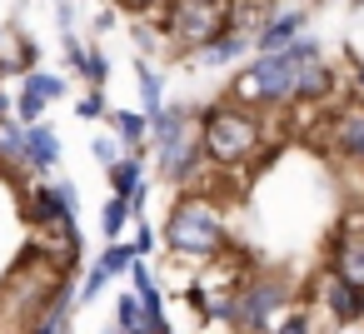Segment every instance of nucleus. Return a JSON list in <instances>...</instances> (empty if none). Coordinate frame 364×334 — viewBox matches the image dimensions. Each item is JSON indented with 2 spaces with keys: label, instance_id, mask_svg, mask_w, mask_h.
Returning <instances> with one entry per match:
<instances>
[{
  "label": "nucleus",
  "instance_id": "30",
  "mask_svg": "<svg viewBox=\"0 0 364 334\" xmlns=\"http://www.w3.org/2000/svg\"><path fill=\"white\" fill-rule=\"evenodd\" d=\"M314 6H324V0H314Z\"/></svg>",
  "mask_w": 364,
  "mask_h": 334
},
{
  "label": "nucleus",
  "instance_id": "2",
  "mask_svg": "<svg viewBox=\"0 0 364 334\" xmlns=\"http://www.w3.org/2000/svg\"><path fill=\"white\" fill-rule=\"evenodd\" d=\"M264 140H259V120L250 115V110H235V105H210L205 115H200V150H205V160H215V165H250V155L259 150Z\"/></svg>",
  "mask_w": 364,
  "mask_h": 334
},
{
  "label": "nucleus",
  "instance_id": "28",
  "mask_svg": "<svg viewBox=\"0 0 364 334\" xmlns=\"http://www.w3.org/2000/svg\"><path fill=\"white\" fill-rule=\"evenodd\" d=\"M6 115H11V110H6V100H0V120H6Z\"/></svg>",
  "mask_w": 364,
  "mask_h": 334
},
{
  "label": "nucleus",
  "instance_id": "8",
  "mask_svg": "<svg viewBox=\"0 0 364 334\" xmlns=\"http://www.w3.org/2000/svg\"><path fill=\"white\" fill-rule=\"evenodd\" d=\"M334 274L349 279L354 289H364V230H349L334 239Z\"/></svg>",
  "mask_w": 364,
  "mask_h": 334
},
{
  "label": "nucleus",
  "instance_id": "11",
  "mask_svg": "<svg viewBox=\"0 0 364 334\" xmlns=\"http://www.w3.org/2000/svg\"><path fill=\"white\" fill-rule=\"evenodd\" d=\"M299 31H304V11H279V16H269V21L255 31V45H259V50H279V45H289Z\"/></svg>",
  "mask_w": 364,
  "mask_h": 334
},
{
  "label": "nucleus",
  "instance_id": "29",
  "mask_svg": "<svg viewBox=\"0 0 364 334\" xmlns=\"http://www.w3.org/2000/svg\"><path fill=\"white\" fill-rule=\"evenodd\" d=\"M359 90H364V65H359Z\"/></svg>",
  "mask_w": 364,
  "mask_h": 334
},
{
  "label": "nucleus",
  "instance_id": "16",
  "mask_svg": "<svg viewBox=\"0 0 364 334\" xmlns=\"http://www.w3.org/2000/svg\"><path fill=\"white\" fill-rule=\"evenodd\" d=\"M130 259H135V249H130V244H120V239H110V249H105L95 264H100V269L115 279V274H125V269H130Z\"/></svg>",
  "mask_w": 364,
  "mask_h": 334
},
{
  "label": "nucleus",
  "instance_id": "23",
  "mask_svg": "<svg viewBox=\"0 0 364 334\" xmlns=\"http://www.w3.org/2000/svg\"><path fill=\"white\" fill-rule=\"evenodd\" d=\"M115 324H120V329H140V294H125V299H120Z\"/></svg>",
  "mask_w": 364,
  "mask_h": 334
},
{
  "label": "nucleus",
  "instance_id": "21",
  "mask_svg": "<svg viewBox=\"0 0 364 334\" xmlns=\"http://www.w3.org/2000/svg\"><path fill=\"white\" fill-rule=\"evenodd\" d=\"M140 95H145V115H150V110H160V70L140 65Z\"/></svg>",
  "mask_w": 364,
  "mask_h": 334
},
{
  "label": "nucleus",
  "instance_id": "27",
  "mask_svg": "<svg viewBox=\"0 0 364 334\" xmlns=\"http://www.w3.org/2000/svg\"><path fill=\"white\" fill-rule=\"evenodd\" d=\"M145 6H155V0H120V11H145Z\"/></svg>",
  "mask_w": 364,
  "mask_h": 334
},
{
  "label": "nucleus",
  "instance_id": "6",
  "mask_svg": "<svg viewBox=\"0 0 364 334\" xmlns=\"http://www.w3.org/2000/svg\"><path fill=\"white\" fill-rule=\"evenodd\" d=\"M200 165H205V150H200L195 140L180 135V140H165V145H160V170H165L170 185H190Z\"/></svg>",
  "mask_w": 364,
  "mask_h": 334
},
{
  "label": "nucleus",
  "instance_id": "18",
  "mask_svg": "<svg viewBox=\"0 0 364 334\" xmlns=\"http://www.w3.org/2000/svg\"><path fill=\"white\" fill-rule=\"evenodd\" d=\"M46 105H50V100H46L36 85H26V90H21V120H26V125H36V120L46 115Z\"/></svg>",
  "mask_w": 364,
  "mask_h": 334
},
{
  "label": "nucleus",
  "instance_id": "24",
  "mask_svg": "<svg viewBox=\"0 0 364 334\" xmlns=\"http://www.w3.org/2000/svg\"><path fill=\"white\" fill-rule=\"evenodd\" d=\"M90 150H95V160H100V165H110V160H120V145H115V140H95Z\"/></svg>",
  "mask_w": 364,
  "mask_h": 334
},
{
  "label": "nucleus",
  "instance_id": "10",
  "mask_svg": "<svg viewBox=\"0 0 364 334\" xmlns=\"http://www.w3.org/2000/svg\"><path fill=\"white\" fill-rule=\"evenodd\" d=\"M324 304L334 309V319H339V324H354V319L364 314V289H354L349 279L329 274V279H324Z\"/></svg>",
  "mask_w": 364,
  "mask_h": 334
},
{
  "label": "nucleus",
  "instance_id": "26",
  "mask_svg": "<svg viewBox=\"0 0 364 334\" xmlns=\"http://www.w3.org/2000/svg\"><path fill=\"white\" fill-rule=\"evenodd\" d=\"M150 249H155V235H150V230H140V239H135V254H150Z\"/></svg>",
  "mask_w": 364,
  "mask_h": 334
},
{
  "label": "nucleus",
  "instance_id": "15",
  "mask_svg": "<svg viewBox=\"0 0 364 334\" xmlns=\"http://www.w3.org/2000/svg\"><path fill=\"white\" fill-rule=\"evenodd\" d=\"M100 225H105V239H120L125 235V225H130V205L115 195L110 205H105V215H100Z\"/></svg>",
  "mask_w": 364,
  "mask_h": 334
},
{
  "label": "nucleus",
  "instance_id": "17",
  "mask_svg": "<svg viewBox=\"0 0 364 334\" xmlns=\"http://www.w3.org/2000/svg\"><path fill=\"white\" fill-rule=\"evenodd\" d=\"M75 70H80V75H85V80H90V85H105V80H110V60H105V55H100V50H85V55H80V65H75Z\"/></svg>",
  "mask_w": 364,
  "mask_h": 334
},
{
  "label": "nucleus",
  "instance_id": "12",
  "mask_svg": "<svg viewBox=\"0 0 364 334\" xmlns=\"http://www.w3.org/2000/svg\"><path fill=\"white\" fill-rule=\"evenodd\" d=\"M145 120H150V135H155L160 145H165V140H180V135H185V125H190V115H185V110H165V105H160V110H150Z\"/></svg>",
  "mask_w": 364,
  "mask_h": 334
},
{
  "label": "nucleus",
  "instance_id": "25",
  "mask_svg": "<svg viewBox=\"0 0 364 334\" xmlns=\"http://www.w3.org/2000/svg\"><path fill=\"white\" fill-rule=\"evenodd\" d=\"M279 329H284V334H299V329H309V314H284Z\"/></svg>",
  "mask_w": 364,
  "mask_h": 334
},
{
  "label": "nucleus",
  "instance_id": "7",
  "mask_svg": "<svg viewBox=\"0 0 364 334\" xmlns=\"http://www.w3.org/2000/svg\"><path fill=\"white\" fill-rule=\"evenodd\" d=\"M329 140H334V150H339L344 160H364V105L339 110V115H334Z\"/></svg>",
  "mask_w": 364,
  "mask_h": 334
},
{
  "label": "nucleus",
  "instance_id": "14",
  "mask_svg": "<svg viewBox=\"0 0 364 334\" xmlns=\"http://www.w3.org/2000/svg\"><path fill=\"white\" fill-rule=\"evenodd\" d=\"M105 170H110V185H115V195H120V200L140 185V155H130V160H110Z\"/></svg>",
  "mask_w": 364,
  "mask_h": 334
},
{
  "label": "nucleus",
  "instance_id": "9",
  "mask_svg": "<svg viewBox=\"0 0 364 334\" xmlns=\"http://www.w3.org/2000/svg\"><path fill=\"white\" fill-rule=\"evenodd\" d=\"M21 160H26V165H36V170H50V165L60 160V135H55L50 125H41V120H36V125L26 130Z\"/></svg>",
  "mask_w": 364,
  "mask_h": 334
},
{
  "label": "nucleus",
  "instance_id": "20",
  "mask_svg": "<svg viewBox=\"0 0 364 334\" xmlns=\"http://www.w3.org/2000/svg\"><path fill=\"white\" fill-rule=\"evenodd\" d=\"M26 85H36L46 100H60V95H65V80H60V75H46V70H31Z\"/></svg>",
  "mask_w": 364,
  "mask_h": 334
},
{
  "label": "nucleus",
  "instance_id": "22",
  "mask_svg": "<svg viewBox=\"0 0 364 334\" xmlns=\"http://www.w3.org/2000/svg\"><path fill=\"white\" fill-rule=\"evenodd\" d=\"M105 284H110V274H105V269H100V264H90V274H85V279H80V299H85V304H90V299H95V294H100V289H105Z\"/></svg>",
  "mask_w": 364,
  "mask_h": 334
},
{
  "label": "nucleus",
  "instance_id": "13",
  "mask_svg": "<svg viewBox=\"0 0 364 334\" xmlns=\"http://www.w3.org/2000/svg\"><path fill=\"white\" fill-rule=\"evenodd\" d=\"M115 135H120L125 145H140V140L150 135V120H145V110H115Z\"/></svg>",
  "mask_w": 364,
  "mask_h": 334
},
{
  "label": "nucleus",
  "instance_id": "19",
  "mask_svg": "<svg viewBox=\"0 0 364 334\" xmlns=\"http://www.w3.org/2000/svg\"><path fill=\"white\" fill-rule=\"evenodd\" d=\"M80 120H100V115H110L105 110V85H90L85 95H80V110H75Z\"/></svg>",
  "mask_w": 364,
  "mask_h": 334
},
{
  "label": "nucleus",
  "instance_id": "3",
  "mask_svg": "<svg viewBox=\"0 0 364 334\" xmlns=\"http://www.w3.org/2000/svg\"><path fill=\"white\" fill-rule=\"evenodd\" d=\"M165 244L180 254H220L225 249V215L205 195H185V200H175V210L165 220Z\"/></svg>",
  "mask_w": 364,
  "mask_h": 334
},
{
  "label": "nucleus",
  "instance_id": "5",
  "mask_svg": "<svg viewBox=\"0 0 364 334\" xmlns=\"http://www.w3.org/2000/svg\"><path fill=\"white\" fill-rule=\"evenodd\" d=\"M289 304V284L279 279V274H259V279H250L235 299H230V324H240V329H264L269 319H274V309H284Z\"/></svg>",
  "mask_w": 364,
  "mask_h": 334
},
{
  "label": "nucleus",
  "instance_id": "4",
  "mask_svg": "<svg viewBox=\"0 0 364 334\" xmlns=\"http://www.w3.org/2000/svg\"><path fill=\"white\" fill-rule=\"evenodd\" d=\"M230 26H235V0H170L165 16V36L180 50H205Z\"/></svg>",
  "mask_w": 364,
  "mask_h": 334
},
{
  "label": "nucleus",
  "instance_id": "1",
  "mask_svg": "<svg viewBox=\"0 0 364 334\" xmlns=\"http://www.w3.org/2000/svg\"><path fill=\"white\" fill-rule=\"evenodd\" d=\"M319 55V41H304L294 36L289 45L279 50H259V60H250V70L240 75V95L245 100H264V105H284L294 100V85H299V65Z\"/></svg>",
  "mask_w": 364,
  "mask_h": 334
}]
</instances>
